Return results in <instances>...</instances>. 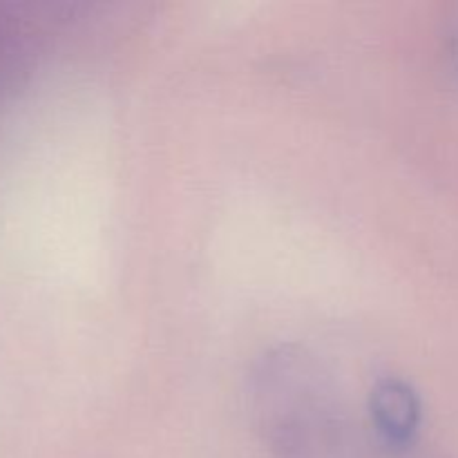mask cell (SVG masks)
Returning a JSON list of instances; mask_svg holds the SVG:
<instances>
[{
    "label": "cell",
    "mask_w": 458,
    "mask_h": 458,
    "mask_svg": "<svg viewBox=\"0 0 458 458\" xmlns=\"http://www.w3.org/2000/svg\"><path fill=\"white\" fill-rule=\"evenodd\" d=\"M18 52H21L18 30L13 27V22L0 16V88H3L4 79H9V74H12L18 61Z\"/></svg>",
    "instance_id": "2"
},
{
    "label": "cell",
    "mask_w": 458,
    "mask_h": 458,
    "mask_svg": "<svg viewBox=\"0 0 458 458\" xmlns=\"http://www.w3.org/2000/svg\"><path fill=\"white\" fill-rule=\"evenodd\" d=\"M369 411L376 432L394 447H405L411 443L423 416L419 394L401 378L380 380L371 389Z\"/></svg>",
    "instance_id": "1"
}]
</instances>
